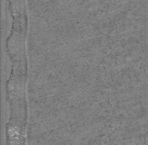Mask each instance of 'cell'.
Wrapping results in <instances>:
<instances>
[{
    "label": "cell",
    "instance_id": "6da1fadb",
    "mask_svg": "<svg viewBox=\"0 0 148 145\" xmlns=\"http://www.w3.org/2000/svg\"><path fill=\"white\" fill-rule=\"evenodd\" d=\"M27 36L14 34L8 37L6 50L12 62V71L6 82V100L10 106V118L6 130L25 133L28 124L26 85L28 80Z\"/></svg>",
    "mask_w": 148,
    "mask_h": 145
}]
</instances>
